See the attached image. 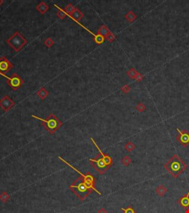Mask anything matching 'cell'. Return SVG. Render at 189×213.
<instances>
[{"label": "cell", "mask_w": 189, "mask_h": 213, "mask_svg": "<svg viewBox=\"0 0 189 213\" xmlns=\"http://www.w3.org/2000/svg\"><path fill=\"white\" fill-rule=\"evenodd\" d=\"M164 167L173 178H176L187 169L188 166L183 159H181L177 154H175L164 165Z\"/></svg>", "instance_id": "1"}, {"label": "cell", "mask_w": 189, "mask_h": 213, "mask_svg": "<svg viewBox=\"0 0 189 213\" xmlns=\"http://www.w3.org/2000/svg\"><path fill=\"white\" fill-rule=\"evenodd\" d=\"M70 189L81 201L88 197V195L93 190L92 188L84 181L82 176L78 178L73 184L70 186Z\"/></svg>", "instance_id": "2"}, {"label": "cell", "mask_w": 189, "mask_h": 213, "mask_svg": "<svg viewBox=\"0 0 189 213\" xmlns=\"http://www.w3.org/2000/svg\"><path fill=\"white\" fill-rule=\"evenodd\" d=\"M32 117L41 121L43 122V126L44 128L50 134H53L62 125V122L53 113H50V115H49L45 119H43L36 116H32Z\"/></svg>", "instance_id": "3"}, {"label": "cell", "mask_w": 189, "mask_h": 213, "mask_svg": "<svg viewBox=\"0 0 189 213\" xmlns=\"http://www.w3.org/2000/svg\"><path fill=\"white\" fill-rule=\"evenodd\" d=\"M7 43L15 51L19 52L27 44V40L21 33L19 32H15L9 39H7Z\"/></svg>", "instance_id": "4"}, {"label": "cell", "mask_w": 189, "mask_h": 213, "mask_svg": "<svg viewBox=\"0 0 189 213\" xmlns=\"http://www.w3.org/2000/svg\"><path fill=\"white\" fill-rule=\"evenodd\" d=\"M90 161L92 164L93 167L98 170V172H99L100 174H103L110 167L108 166L105 160L103 159V158L100 153L94 158L90 159Z\"/></svg>", "instance_id": "5"}, {"label": "cell", "mask_w": 189, "mask_h": 213, "mask_svg": "<svg viewBox=\"0 0 189 213\" xmlns=\"http://www.w3.org/2000/svg\"><path fill=\"white\" fill-rule=\"evenodd\" d=\"M59 159H60L61 161H63V162H64V163H65L66 164L68 165V166L72 168V169H73L74 170L76 171V172H77V173H78V174H80V176H82V177H83V178L84 179V181H86V182L87 183V184H88L89 185H90V187H92V188L93 190L95 191V192H96L97 193H98V195H101V192H98V191L97 190V189H95V188H94V181H95V179H94V178L93 177V176H92V175H90V173H87V174H86V175H83V174H82V173H81L80 171L78 170V169H75V168L73 166H72V165H71V164H69L68 162H67V161H66L65 160L63 159V158H61V157H59Z\"/></svg>", "instance_id": "6"}, {"label": "cell", "mask_w": 189, "mask_h": 213, "mask_svg": "<svg viewBox=\"0 0 189 213\" xmlns=\"http://www.w3.org/2000/svg\"><path fill=\"white\" fill-rule=\"evenodd\" d=\"M176 130L179 133V135L176 137L177 141L183 146H186L189 144V133L187 130L181 131L179 128H177Z\"/></svg>", "instance_id": "7"}, {"label": "cell", "mask_w": 189, "mask_h": 213, "mask_svg": "<svg viewBox=\"0 0 189 213\" xmlns=\"http://www.w3.org/2000/svg\"><path fill=\"white\" fill-rule=\"evenodd\" d=\"M14 105L15 102L8 96H5L0 100V108L5 112H8L10 109L14 107Z\"/></svg>", "instance_id": "8"}, {"label": "cell", "mask_w": 189, "mask_h": 213, "mask_svg": "<svg viewBox=\"0 0 189 213\" xmlns=\"http://www.w3.org/2000/svg\"><path fill=\"white\" fill-rule=\"evenodd\" d=\"M8 85H10L13 90H17V88L20 87L21 86L23 81L17 73H13L12 76L9 78V79L8 80Z\"/></svg>", "instance_id": "9"}, {"label": "cell", "mask_w": 189, "mask_h": 213, "mask_svg": "<svg viewBox=\"0 0 189 213\" xmlns=\"http://www.w3.org/2000/svg\"><path fill=\"white\" fill-rule=\"evenodd\" d=\"M13 67V65L10 63L5 57H2L0 59V73H8Z\"/></svg>", "instance_id": "10"}, {"label": "cell", "mask_w": 189, "mask_h": 213, "mask_svg": "<svg viewBox=\"0 0 189 213\" xmlns=\"http://www.w3.org/2000/svg\"><path fill=\"white\" fill-rule=\"evenodd\" d=\"M70 17L72 19H73L74 21L76 22L77 23H78V21L81 19L83 17V14L78 8H75L74 12L72 13V14L70 15Z\"/></svg>", "instance_id": "11"}, {"label": "cell", "mask_w": 189, "mask_h": 213, "mask_svg": "<svg viewBox=\"0 0 189 213\" xmlns=\"http://www.w3.org/2000/svg\"><path fill=\"white\" fill-rule=\"evenodd\" d=\"M178 203L184 209H187L189 207V192L178 200Z\"/></svg>", "instance_id": "12"}, {"label": "cell", "mask_w": 189, "mask_h": 213, "mask_svg": "<svg viewBox=\"0 0 189 213\" xmlns=\"http://www.w3.org/2000/svg\"><path fill=\"white\" fill-rule=\"evenodd\" d=\"M36 10L41 14H44L47 10H49V6L47 5L46 2H41L36 6Z\"/></svg>", "instance_id": "13"}, {"label": "cell", "mask_w": 189, "mask_h": 213, "mask_svg": "<svg viewBox=\"0 0 189 213\" xmlns=\"http://www.w3.org/2000/svg\"><path fill=\"white\" fill-rule=\"evenodd\" d=\"M109 33H110V31H109V28L106 25H101L99 29H98V34L103 36V37H106Z\"/></svg>", "instance_id": "14"}, {"label": "cell", "mask_w": 189, "mask_h": 213, "mask_svg": "<svg viewBox=\"0 0 189 213\" xmlns=\"http://www.w3.org/2000/svg\"><path fill=\"white\" fill-rule=\"evenodd\" d=\"M37 95L41 100H44V99L47 97V96L49 95V93L47 91V90L44 87H41V89L39 90V91L37 92Z\"/></svg>", "instance_id": "15"}, {"label": "cell", "mask_w": 189, "mask_h": 213, "mask_svg": "<svg viewBox=\"0 0 189 213\" xmlns=\"http://www.w3.org/2000/svg\"><path fill=\"white\" fill-rule=\"evenodd\" d=\"M167 191H168V189H167L166 187H165L163 185H160V186H159L157 188L156 193L159 196H161V197H163V195L166 193Z\"/></svg>", "instance_id": "16"}, {"label": "cell", "mask_w": 189, "mask_h": 213, "mask_svg": "<svg viewBox=\"0 0 189 213\" xmlns=\"http://www.w3.org/2000/svg\"><path fill=\"white\" fill-rule=\"evenodd\" d=\"M75 8L72 5V4H68V5L66 6V8H64V10L65 11V13H67V16H70V15L73 13L74 10H75Z\"/></svg>", "instance_id": "17"}, {"label": "cell", "mask_w": 189, "mask_h": 213, "mask_svg": "<svg viewBox=\"0 0 189 213\" xmlns=\"http://www.w3.org/2000/svg\"><path fill=\"white\" fill-rule=\"evenodd\" d=\"M104 39L105 37L103 36H101V35L98 34V35H94V41L95 42V43L98 44H101L104 42Z\"/></svg>", "instance_id": "18"}, {"label": "cell", "mask_w": 189, "mask_h": 213, "mask_svg": "<svg viewBox=\"0 0 189 213\" xmlns=\"http://www.w3.org/2000/svg\"><path fill=\"white\" fill-rule=\"evenodd\" d=\"M55 7L57 8H59V10L57 13L58 17H59V19H63L66 18V16H67V14L65 13V11H64V10H61V9L60 8H59L57 5H55Z\"/></svg>", "instance_id": "19"}, {"label": "cell", "mask_w": 189, "mask_h": 213, "mask_svg": "<svg viewBox=\"0 0 189 213\" xmlns=\"http://www.w3.org/2000/svg\"><path fill=\"white\" fill-rule=\"evenodd\" d=\"M10 199V195L8 192H3L1 195H0V201L2 202H7Z\"/></svg>", "instance_id": "20"}, {"label": "cell", "mask_w": 189, "mask_h": 213, "mask_svg": "<svg viewBox=\"0 0 189 213\" xmlns=\"http://www.w3.org/2000/svg\"><path fill=\"white\" fill-rule=\"evenodd\" d=\"M126 19L127 20H129V22H132L134 19H135L136 18V16H135V15L134 14L133 12L130 11V12H129L126 15Z\"/></svg>", "instance_id": "21"}, {"label": "cell", "mask_w": 189, "mask_h": 213, "mask_svg": "<svg viewBox=\"0 0 189 213\" xmlns=\"http://www.w3.org/2000/svg\"><path fill=\"white\" fill-rule=\"evenodd\" d=\"M125 148L127 151L131 152L135 148V144H134L133 143H132V142H128V143L125 145Z\"/></svg>", "instance_id": "22"}, {"label": "cell", "mask_w": 189, "mask_h": 213, "mask_svg": "<svg viewBox=\"0 0 189 213\" xmlns=\"http://www.w3.org/2000/svg\"><path fill=\"white\" fill-rule=\"evenodd\" d=\"M44 45L47 46V47H50L54 44V41L52 40L51 38H47V39L44 41Z\"/></svg>", "instance_id": "23"}, {"label": "cell", "mask_w": 189, "mask_h": 213, "mask_svg": "<svg viewBox=\"0 0 189 213\" xmlns=\"http://www.w3.org/2000/svg\"><path fill=\"white\" fill-rule=\"evenodd\" d=\"M122 163L124 166H129V164L131 163V158L129 156H125L122 159Z\"/></svg>", "instance_id": "24"}, {"label": "cell", "mask_w": 189, "mask_h": 213, "mask_svg": "<svg viewBox=\"0 0 189 213\" xmlns=\"http://www.w3.org/2000/svg\"><path fill=\"white\" fill-rule=\"evenodd\" d=\"M121 210H123L124 213H135V210H134V209L132 207H129L126 209L121 208Z\"/></svg>", "instance_id": "25"}, {"label": "cell", "mask_w": 189, "mask_h": 213, "mask_svg": "<svg viewBox=\"0 0 189 213\" xmlns=\"http://www.w3.org/2000/svg\"><path fill=\"white\" fill-rule=\"evenodd\" d=\"M106 40L109 41V42H112V41L115 39V36L112 33H109V34L106 36Z\"/></svg>", "instance_id": "26"}, {"label": "cell", "mask_w": 189, "mask_h": 213, "mask_svg": "<svg viewBox=\"0 0 189 213\" xmlns=\"http://www.w3.org/2000/svg\"><path fill=\"white\" fill-rule=\"evenodd\" d=\"M137 108V110H138L140 111V112H142V111L145 110L146 107H145V105H144V104H139L137 106V108Z\"/></svg>", "instance_id": "27"}, {"label": "cell", "mask_w": 189, "mask_h": 213, "mask_svg": "<svg viewBox=\"0 0 189 213\" xmlns=\"http://www.w3.org/2000/svg\"><path fill=\"white\" fill-rule=\"evenodd\" d=\"M98 213H107V211L104 208H101V210H98Z\"/></svg>", "instance_id": "28"}, {"label": "cell", "mask_w": 189, "mask_h": 213, "mask_svg": "<svg viewBox=\"0 0 189 213\" xmlns=\"http://www.w3.org/2000/svg\"><path fill=\"white\" fill-rule=\"evenodd\" d=\"M4 3V1H2V0H0V6L2 5V4Z\"/></svg>", "instance_id": "29"}, {"label": "cell", "mask_w": 189, "mask_h": 213, "mask_svg": "<svg viewBox=\"0 0 189 213\" xmlns=\"http://www.w3.org/2000/svg\"><path fill=\"white\" fill-rule=\"evenodd\" d=\"M186 213H189V208H187L186 210Z\"/></svg>", "instance_id": "30"}]
</instances>
